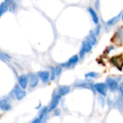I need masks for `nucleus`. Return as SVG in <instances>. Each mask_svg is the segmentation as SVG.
<instances>
[{
	"label": "nucleus",
	"mask_w": 123,
	"mask_h": 123,
	"mask_svg": "<svg viewBox=\"0 0 123 123\" xmlns=\"http://www.w3.org/2000/svg\"><path fill=\"white\" fill-rule=\"evenodd\" d=\"M50 80H54L55 77L56 76V73H55V68L54 67H50Z\"/></svg>",
	"instance_id": "17"
},
{
	"label": "nucleus",
	"mask_w": 123,
	"mask_h": 123,
	"mask_svg": "<svg viewBox=\"0 0 123 123\" xmlns=\"http://www.w3.org/2000/svg\"><path fill=\"white\" fill-rule=\"evenodd\" d=\"M47 112H48V109L46 108V107H45V108H43L42 110H41V112H40V119H41V120H43V118L45 117V115H46V113H47Z\"/></svg>",
	"instance_id": "19"
},
{
	"label": "nucleus",
	"mask_w": 123,
	"mask_h": 123,
	"mask_svg": "<svg viewBox=\"0 0 123 123\" xmlns=\"http://www.w3.org/2000/svg\"><path fill=\"white\" fill-rule=\"evenodd\" d=\"M32 123H42V120L40 118H37V119L34 120Z\"/></svg>",
	"instance_id": "23"
},
{
	"label": "nucleus",
	"mask_w": 123,
	"mask_h": 123,
	"mask_svg": "<svg viewBox=\"0 0 123 123\" xmlns=\"http://www.w3.org/2000/svg\"><path fill=\"white\" fill-rule=\"evenodd\" d=\"M106 84H107L108 88L110 89V90L111 92H115L119 89V85H118L117 81L115 79H112L111 77H109V78L107 79Z\"/></svg>",
	"instance_id": "4"
},
{
	"label": "nucleus",
	"mask_w": 123,
	"mask_h": 123,
	"mask_svg": "<svg viewBox=\"0 0 123 123\" xmlns=\"http://www.w3.org/2000/svg\"><path fill=\"white\" fill-rule=\"evenodd\" d=\"M79 56L78 55H74L73 56H71L66 62L65 63H62L60 64L61 66H62L63 68H71L73 66L76 65L79 61Z\"/></svg>",
	"instance_id": "2"
},
{
	"label": "nucleus",
	"mask_w": 123,
	"mask_h": 123,
	"mask_svg": "<svg viewBox=\"0 0 123 123\" xmlns=\"http://www.w3.org/2000/svg\"><path fill=\"white\" fill-rule=\"evenodd\" d=\"M9 3L4 1L0 5V15L2 16L4 13H5L8 9H9Z\"/></svg>",
	"instance_id": "15"
},
{
	"label": "nucleus",
	"mask_w": 123,
	"mask_h": 123,
	"mask_svg": "<svg viewBox=\"0 0 123 123\" xmlns=\"http://www.w3.org/2000/svg\"><path fill=\"white\" fill-rule=\"evenodd\" d=\"M28 80H29L28 76H26V75H25V74L20 75V76L18 77L19 85L23 89H26L27 86V84H28Z\"/></svg>",
	"instance_id": "9"
},
{
	"label": "nucleus",
	"mask_w": 123,
	"mask_h": 123,
	"mask_svg": "<svg viewBox=\"0 0 123 123\" xmlns=\"http://www.w3.org/2000/svg\"><path fill=\"white\" fill-rule=\"evenodd\" d=\"M62 68L63 67L61 66H58L55 67V73H56V76H59L61 75V74L62 72Z\"/></svg>",
	"instance_id": "18"
},
{
	"label": "nucleus",
	"mask_w": 123,
	"mask_h": 123,
	"mask_svg": "<svg viewBox=\"0 0 123 123\" xmlns=\"http://www.w3.org/2000/svg\"><path fill=\"white\" fill-rule=\"evenodd\" d=\"M28 78H29V81H30V86L31 88H35L39 83V77L37 75L33 74V73H30L28 74Z\"/></svg>",
	"instance_id": "7"
},
{
	"label": "nucleus",
	"mask_w": 123,
	"mask_h": 123,
	"mask_svg": "<svg viewBox=\"0 0 123 123\" xmlns=\"http://www.w3.org/2000/svg\"><path fill=\"white\" fill-rule=\"evenodd\" d=\"M12 0H4V1H6V2H7V3H9V2H10Z\"/></svg>",
	"instance_id": "24"
},
{
	"label": "nucleus",
	"mask_w": 123,
	"mask_h": 123,
	"mask_svg": "<svg viewBox=\"0 0 123 123\" xmlns=\"http://www.w3.org/2000/svg\"><path fill=\"white\" fill-rule=\"evenodd\" d=\"M92 47H93V45L86 39H85L82 42V44H81V49L79 51V58H83L86 53H87L92 50Z\"/></svg>",
	"instance_id": "1"
},
{
	"label": "nucleus",
	"mask_w": 123,
	"mask_h": 123,
	"mask_svg": "<svg viewBox=\"0 0 123 123\" xmlns=\"http://www.w3.org/2000/svg\"><path fill=\"white\" fill-rule=\"evenodd\" d=\"M99 76V74L96 72H89L87 74H85V77L86 78H96Z\"/></svg>",
	"instance_id": "16"
},
{
	"label": "nucleus",
	"mask_w": 123,
	"mask_h": 123,
	"mask_svg": "<svg viewBox=\"0 0 123 123\" xmlns=\"http://www.w3.org/2000/svg\"><path fill=\"white\" fill-rule=\"evenodd\" d=\"M11 105L8 103L7 100L1 99L0 102V108L3 111H8L11 109Z\"/></svg>",
	"instance_id": "14"
},
{
	"label": "nucleus",
	"mask_w": 123,
	"mask_h": 123,
	"mask_svg": "<svg viewBox=\"0 0 123 123\" xmlns=\"http://www.w3.org/2000/svg\"><path fill=\"white\" fill-rule=\"evenodd\" d=\"M86 40L93 45V46H94V45L97 43V36L95 35V34H94V32L93 30H91V31H90L89 35L86 37Z\"/></svg>",
	"instance_id": "13"
},
{
	"label": "nucleus",
	"mask_w": 123,
	"mask_h": 123,
	"mask_svg": "<svg viewBox=\"0 0 123 123\" xmlns=\"http://www.w3.org/2000/svg\"><path fill=\"white\" fill-rule=\"evenodd\" d=\"M61 99V96L59 94H57L54 95L53 97L52 101H51V102H50V104L49 105V110H48V111H52V110H55L58 107V105Z\"/></svg>",
	"instance_id": "5"
},
{
	"label": "nucleus",
	"mask_w": 123,
	"mask_h": 123,
	"mask_svg": "<svg viewBox=\"0 0 123 123\" xmlns=\"http://www.w3.org/2000/svg\"><path fill=\"white\" fill-rule=\"evenodd\" d=\"M37 76L40 79V80L45 84L48 83L49 81V80H50V74L47 71H39L37 73Z\"/></svg>",
	"instance_id": "8"
},
{
	"label": "nucleus",
	"mask_w": 123,
	"mask_h": 123,
	"mask_svg": "<svg viewBox=\"0 0 123 123\" xmlns=\"http://www.w3.org/2000/svg\"><path fill=\"white\" fill-rule=\"evenodd\" d=\"M70 90H71V88L68 86L63 85V86H58V93L62 97V96H65L67 94H68L70 92Z\"/></svg>",
	"instance_id": "11"
},
{
	"label": "nucleus",
	"mask_w": 123,
	"mask_h": 123,
	"mask_svg": "<svg viewBox=\"0 0 123 123\" xmlns=\"http://www.w3.org/2000/svg\"><path fill=\"white\" fill-rule=\"evenodd\" d=\"M94 89L99 93L100 94L103 95V96H106L107 93V90H108V86L106 83H97L94 85Z\"/></svg>",
	"instance_id": "3"
},
{
	"label": "nucleus",
	"mask_w": 123,
	"mask_h": 123,
	"mask_svg": "<svg viewBox=\"0 0 123 123\" xmlns=\"http://www.w3.org/2000/svg\"><path fill=\"white\" fill-rule=\"evenodd\" d=\"M119 89H120V93L122 94V95L123 96V81L120 84V86H119Z\"/></svg>",
	"instance_id": "22"
},
{
	"label": "nucleus",
	"mask_w": 123,
	"mask_h": 123,
	"mask_svg": "<svg viewBox=\"0 0 123 123\" xmlns=\"http://www.w3.org/2000/svg\"><path fill=\"white\" fill-rule=\"evenodd\" d=\"M122 16H123V12H120L117 16L113 17L112 18L109 19L107 22V26H112V25H114L115 24H116L120 20V17H122Z\"/></svg>",
	"instance_id": "12"
},
{
	"label": "nucleus",
	"mask_w": 123,
	"mask_h": 123,
	"mask_svg": "<svg viewBox=\"0 0 123 123\" xmlns=\"http://www.w3.org/2000/svg\"><path fill=\"white\" fill-rule=\"evenodd\" d=\"M14 92L16 98L18 100H22L26 95V92H25V90L20 86H17V85L15 86L14 89Z\"/></svg>",
	"instance_id": "6"
},
{
	"label": "nucleus",
	"mask_w": 123,
	"mask_h": 123,
	"mask_svg": "<svg viewBox=\"0 0 123 123\" xmlns=\"http://www.w3.org/2000/svg\"><path fill=\"white\" fill-rule=\"evenodd\" d=\"M122 19H123V16H122Z\"/></svg>",
	"instance_id": "25"
},
{
	"label": "nucleus",
	"mask_w": 123,
	"mask_h": 123,
	"mask_svg": "<svg viewBox=\"0 0 123 123\" xmlns=\"http://www.w3.org/2000/svg\"><path fill=\"white\" fill-rule=\"evenodd\" d=\"M87 10L89 12V13L90 14L91 17H92V19L94 22V24L96 25H99V16L97 13V12H95V10L91 7V6H89L87 8Z\"/></svg>",
	"instance_id": "10"
},
{
	"label": "nucleus",
	"mask_w": 123,
	"mask_h": 123,
	"mask_svg": "<svg viewBox=\"0 0 123 123\" xmlns=\"http://www.w3.org/2000/svg\"><path fill=\"white\" fill-rule=\"evenodd\" d=\"M93 31H94V34H95L96 36L99 35V33H100V31H101V27H100L99 25H98V27H97L95 28V30H93Z\"/></svg>",
	"instance_id": "20"
},
{
	"label": "nucleus",
	"mask_w": 123,
	"mask_h": 123,
	"mask_svg": "<svg viewBox=\"0 0 123 123\" xmlns=\"http://www.w3.org/2000/svg\"><path fill=\"white\" fill-rule=\"evenodd\" d=\"M95 6H96V9H99L100 8V1L99 0H96L95 1Z\"/></svg>",
	"instance_id": "21"
}]
</instances>
